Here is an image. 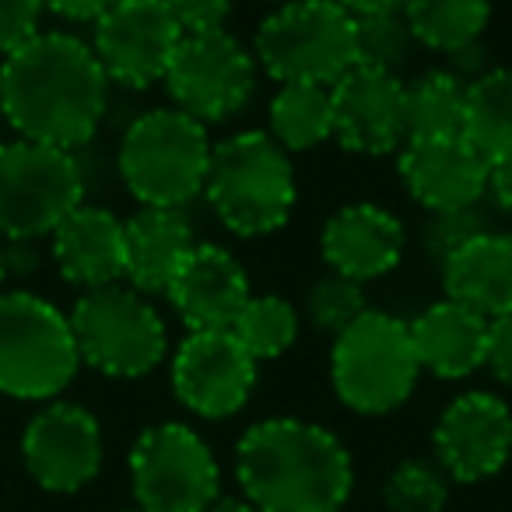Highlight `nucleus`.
<instances>
[{"label":"nucleus","instance_id":"nucleus-1","mask_svg":"<svg viewBox=\"0 0 512 512\" xmlns=\"http://www.w3.org/2000/svg\"><path fill=\"white\" fill-rule=\"evenodd\" d=\"M109 78L92 43L39 32L0 60V113L25 141L78 151L109 113Z\"/></svg>","mask_w":512,"mask_h":512},{"label":"nucleus","instance_id":"nucleus-2","mask_svg":"<svg viewBox=\"0 0 512 512\" xmlns=\"http://www.w3.org/2000/svg\"><path fill=\"white\" fill-rule=\"evenodd\" d=\"M235 481L260 512H341L355 491V460L316 421L264 418L235 446Z\"/></svg>","mask_w":512,"mask_h":512},{"label":"nucleus","instance_id":"nucleus-3","mask_svg":"<svg viewBox=\"0 0 512 512\" xmlns=\"http://www.w3.org/2000/svg\"><path fill=\"white\" fill-rule=\"evenodd\" d=\"M207 207L239 239H264L292 221L299 179L292 155L267 130H239L214 144L204 183Z\"/></svg>","mask_w":512,"mask_h":512},{"label":"nucleus","instance_id":"nucleus-4","mask_svg":"<svg viewBox=\"0 0 512 512\" xmlns=\"http://www.w3.org/2000/svg\"><path fill=\"white\" fill-rule=\"evenodd\" d=\"M211 151L214 141L204 123L176 106H158L134 116L123 130L116 169L141 207L186 211V204L204 197Z\"/></svg>","mask_w":512,"mask_h":512},{"label":"nucleus","instance_id":"nucleus-5","mask_svg":"<svg viewBox=\"0 0 512 512\" xmlns=\"http://www.w3.org/2000/svg\"><path fill=\"white\" fill-rule=\"evenodd\" d=\"M358 22L337 0L274 4L253 36V57L278 85H334L358 64Z\"/></svg>","mask_w":512,"mask_h":512},{"label":"nucleus","instance_id":"nucleus-6","mask_svg":"<svg viewBox=\"0 0 512 512\" xmlns=\"http://www.w3.org/2000/svg\"><path fill=\"white\" fill-rule=\"evenodd\" d=\"M421 379L407 320L383 309H365L334 337L330 383L348 411L383 418L411 400Z\"/></svg>","mask_w":512,"mask_h":512},{"label":"nucleus","instance_id":"nucleus-7","mask_svg":"<svg viewBox=\"0 0 512 512\" xmlns=\"http://www.w3.org/2000/svg\"><path fill=\"white\" fill-rule=\"evenodd\" d=\"M67 320L81 365L109 379H141L169 355V327L158 306L123 281L81 292Z\"/></svg>","mask_w":512,"mask_h":512},{"label":"nucleus","instance_id":"nucleus-8","mask_svg":"<svg viewBox=\"0 0 512 512\" xmlns=\"http://www.w3.org/2000/svg\"><path fill=\"white\" fill-rule=\"evenodd\" d=\"M81 369L67 313L32 292H0V393L53 400Z\"/></svg>","mask_w":512,"mask_h":512},{"label":"nucleus","instance_id":"nucleus-9","mask_svg":"<svg viewBox=\"0 0 512 512\" xmlns=\"http://www.w3.org/2000/svg\"><path fill=\"white\" fill-rule=\"evenodd\" d=\"M78 204H85V169L78 155L39 141L0 144V235L36 242Z\"/></svg>","mask_w":512,"mask_h":512},{"label":"nucleus","instance_id":"nucleus-10","mask_svg":"<svg viewBox=\"0 0 512 512\" xmlns=\"http://www.w3.org/2000/svg\"><path fill=\"white\" fill-rule=\"evenodd\" d=\"M130 484L144 512H204L221 495V467L197 428L162 421L137 435Z\"/></svg>","mask_w":512,"mask_h":512},{"label":"nucleus","instance_id":"nucleus-11","mask_svg":"<svg viewBox=\"0 0 512 512\" xmlns=\"http://www.w3.org/2000/svg\"><path fill=\"white\" fill-rule=\"evenodd\" d=\"M162 85L179 113L193 116L204 127H214L249 109L256 85H260V64L253 50L228 29L186 36Z\"/></svg>","mask_w":512,"mask_h":512},{"label":"nucleus","instance_id":"nucleus-12","mask_svg":"<svg viewBox=\"0 0 512 512\" xmlns=\"http://www.w3.org/2000/svg\"><path fill=\"white\" fill-rule=\"evenodd\" d=\"M92 25V50L109 85L134 92L165 81L172 57L186 39L165 0H116Z\"/></svg>","mask_w":512,"mask_h":512},{"label":"nucleus","instance_id":"nucleus-13","mask_svg":"<svg viewBox=\"0 0 512 512\" xmlns=\"http://www.w3.org/2000/svg\"><path fill=\"white\" fill-rule=\"evenodd\" d=\"M256 369L232 330H190L172 355V393L197 418L225 421L249 404Z\"/></svg>","mask_w":512,"mask_h":512},{"label":"nucleus","instance_id":"nucleus-14","mask_svg":"<svg viewBox=\"0 0 512 512\" xmlns=\"http://www.w3.org/2000/svg\"><path fill=\"white\" fill-rule=\"evenodd\" d=\"M432 449L449 481H488L512 456V407L488 390L460 393L435 421Z\"/></svg>","mask_w":512,"mask_h":512},{"label":"nucleus","instance_id":"nucleus-15","mask_svg":"<svg viewBox=\"0 0 512 512\" xmlns=\"http://www.w3.org/2000/svg\"><path fill=\"white\" fill-rule=\"evenodd\" d=\"M22 456L39 488L71 495L95 481L102 467V428L88 407L53 400L29 421Z\"/></svg>","mask_w":512,"mask_h":512},{"label":"nucleus","instance_id":"nucleus-16","mask_svg":"<svg viewBox=\"0 0 512 512\" xmlns=\"http://www.w3.org/2000/svg\"><path fill=\"white\" fill-rule=\"evenodd\" d=\"M334 99V141L355 155H393L407 141L404 78L355 64L330 85Z\"/></svg>","mask_w":512,"mask_h":512},{"label":"nucleus","instance_id":"nucleus-17","mask_svg":"<svg viewBox=\"0 0 512 512\" xmlns=\"http://www.w3.org/2000/svg\"><path fill=\"white\" fill-rule=\"evenodd\" d=\"M397 172L428 214L477 207L488 193V162L463 134L407 137L397 151Z\"/></svg>","mask_w":512,"mask_h":512},{"label":"nucleus","instance_id":"nucleus-18","mask_svg":"<svg viewBox=\"0 0 512 512\" xmlns=\"http://www.w3.org/2000/svg\"><path fill=\"white\" fill-rule=\"evenodd\" d=\"M407 232L404 221L383 204H344L327 218L320 232V253L327 260V271L369 285L386 274H393L404 260Z\"/></svg>","mask_w":512,"mask_h":512},{"label":"nucleus","instance_id":"nucleus-19","mask_svg":"<svg viewBox=\"0 0 512 512\" xmlns=\"http://www.w3.org/2000/svg\"><path fill=\"white\" fill-rule=\"evenodd\" d=\"M249 274L235 253L214 242H200L169 285L172 302L186 330H228L249 302Z\"/></svg>","mask_w":512,"mask_h":512},{"label":"nucleus","instance_id":"nucleus-20","mask_svg":"<svg viewBox=\"0 0 512 512\" xmlns=\"http://www.w3.org/2000/svg\"><path fill=\"white\" fill-rule=\"evenodd\" d=\"M200 246L186 211L141 207L123 221V281L141 295H165Z\"/></svg>","mask_w":512,"mask_h":512},{"label":"nucleus","instance_id":"nucleus-21","mask_svg":"<svg viewBox=\"0 0 512 512\" xmlns=\"http://www.w3.org/2000/svg\"><path fill=\"white\" fill-rule=\"evenodd\" d=\"M53 264L81 292L123 281V218L109 207L78 204L53 228Z\"/></svg>","mask_w":512,"mask_h":512},{"label":"nucleus","instance_id":"nucleus-22","mask_svg":"<svg viewBox=\"0 0 512 512\" xmlns=\"http://www.w3.org/2000/svg\"><path fill=\"white\" fill-rule=\"evenodd\" d=\"M488 323L456 299H439L407 320L421 372L435 379H467L488 365Z\"/></svg>","mask_w":512,"mask_h":512},{"label":"nucleus","instance_id":"nucleus-23","mask_svg":"<svg viewBox=\"0 0 512 512\" xmlns=\"http://www.w3.org/2000/svg\"><path fill=\"white\" fill-rule=\"evenodd\" d=\"M446 299H456L484 320L512 309V232L484 228L442 264Z\"/></svg>","mask_w":512,"mask_h":512},{"label":"nucleus","instance_id":"nucleus-24","mask_svg":"<svg viewBox=\"0 0 512 512\" xmlns=\"http://www.w3.org/2000/svg\"><path fill=\"white\" fill-rule=\"evenodd\" d=\"M267 134L288 151L302 155L334 141V99L327 85H278L267 106Z\"/></svg>","mask_w":512,"mask_h":512},{"label":"nucleus","instance_id":"nucleus-25","mask_svg":"<svg viewBox=\"0 0 512 512\" xmlns=\"http://www.w3.org/2000/svg\"><path fill=\"white\" fill-rule=\"evenodd\" d=\"M400 15L421 50L449 57L484 39L491 22V0H407Z\"/></svg>","mask_w":512,"mask_h":512},{"label":"nucleus","instance_id":"nucleus-26","mask_svg":"<svg viewBox=\"0 0 512 512\" xmlns=\"http://www.w3.org/2000/svg\"><path fill=\"white\" fill-rule=\"evenodd\" d=\"M463 137L488 165L512 158V67H491L467 85Z\"/></svg>","mask_w":512,"mask_h":512},{"label":"nucleus","instance_id":"nucleus-27","mask_svg":"<svg viewBox=\"0 0 512 512\" xmlns=\"http://www.w3.org/2000/svg\"><path fill=\"white\" fill-rule=\"evenodd\" d=\"M407 102V137H446L463 134V109H467V81L456 78L449 67L418 74L404 81Z\"/></svg>","mask_w":512,"mask_h":512},{"label":"nucleus","instance_id":"nucleus-28","mask_svg":"<svg viewBox=\"0 0 512 512\" xmlns=\"http://www.w3.org/2000/svg\"><path fill=\"white\" fill-rule=\"evenodd\" d=\"M299 327H302L299 309L285 295L267 292V295H249V302L242 306V313L235 316V323L228 330L249 351V358L260 365L292 351V344L299 341Z\"/></svg>","mask_w":512,"mask_h":512},{"label":"nucleus","instance_id":"nucleus-29","mask_svg":"<svg viewBox=\"0 0 512 512\" xmlns=\"http://www.w3.org/2000/svg\"><path fill=\"white\" fill-rule=\"evenodd\" d=\"M449 477L435 460H404L390 470L383 498L390 512H442L449 502Z\"/></svg>","mask_w":512,"mask_h":512},{"label":"nucleus","instance_id":"nucleus-30","mask_svg":"<svg viewBox=\"0 0 512 512\" xmlns=\"http://www.w3.org/2000/svg\"><path fill=\"white\" fill-rule=\"evenodd\" d=\"M355 22H358V32H355L358 64L376 67V71H386V74H400L411 64L418 43H414L411 29H407L400 11H393V15L355 18Z\"/></svg>","mask_w":512,"mask_h":512},{"label":"nucleus","instance_id":"nucleus-31","mask_svg":"<svg viewBox=\"0 0 512 512\" xmlns=\"http://www.w3.org/2000/svg\"><path fill=\"white\" fill-rule=\"evenodd\" d=\"M306 320L313 323L316 330H327V334H341L344 327L358 320V316L369 309V299H365V285L344 278V274L327 271L323 278H316L306 292Z\"/></svg>","mask_w":512,"mask_h":512},{"label":"nucleus","instance_id":"nucleus-32","mask_svg":"<svg viewBox=\"0 0 512 512\" xmlns=\"http://www.w3.org/2000/svg\"><path fill=\"white\" fill-rule=\"evenodd\" d=\"M484 228H488V221H484L481 204L456 207V211H435V214H428L425 228H421V246H425V253L442 267L456 249L467 246Z\"/></svg>","mask_w":512,"mask_h":512},{"label":"nucleus","instance_id":"nucleus-33","mask_svg":"<svg viewBox=\"0 0 512 512\" xmlns=\"http://www.w3.org/2000/svg\"><path fill=\"white\" fill-rule=\"evenodd\" d=\"M43 15V0H0V60L43 32Z\"/></svg>","mask_w":512,"mask_h":512},{"label":"nucleus","instance_id":"nucleus-34","mask_svg":"<svg viewBox=\"0 0 512 512\" xmlns=\"http://www.w3.org/2000/svg\"><path fill=\"white\" fill-rule=\"evenodd\" d=\"M176 15L183 36H207V32H225L228 18L235 11V0H165Z\"/></svg>","mask_w":512,"mask_h":512},{"label":"nucleus","instance_id":"nucleus-35","mask_svg":"<svg viewBox=\"0 0 512 512\" xmlns=\"http://www.w3.org/2000/svg\"><path fill=\"white\" fill-rule=\"evenodd\" d=\"M498 383L512 386V309L488 323V365Z\"/></svg>","mask_w":512,"mask_h":512},{"label":"nucleus","instance_id":"nucleus-36","mask_svg":"<svg viewBox=\"0 0 512 512\" xmlns=\"http://www.w3.org/2000/svg\"><path fill=\"white\" fill-rule=\"evenodd\" d=\"M116 0H43V8L67 22H99Z\"/></svg>","mask_w":512,"mask_h":512},{"label":"nucleus","instance_id":"nucleus-37","mask_svg":"<svg viewBox=\"0 0 512 512\" xmlns=\"http://www.w3.org/2000/svg\"><path fill=\"white\" fill-rule=\"evenodd\" d=\"M484 197H488L498 211L512 218V158H502V162L488 165V193H484Z\"/></svg>","mask_w":512,"mask_h":512},{"label":"nucleus","instance_id":"nucleus-38","mask_svg":"<svg viewBox=\"0 0 512 512\" xmlns=\"http://www.w3.org/2000/svg\"><path fill=\"white\" fill-rule=\"evenodd\" d=\"M351 18H372V15H393L404 11L407 0H337Z\"/></svg>","mask_w":512,"mask_h":512},{"label":"nucleus","instance_id":"nucleus-39","mask_svg":"<svg viewBox=\"0 0 512 512\" xmlns=\"http://www.w3.org/2000/svg\"><path fill=\"white\" fill-rule=\"evenodd\" d=\"M204 512H260V509H256L253 502H246V498H242V495H239V498H225V495H218L211 505H207Z\"/></svg>","mask_w":512,"mask_h":512},{"label":"nucleus","instance_id":"nucleus-40","mask_svg":"<svg viewBox=\"0 0 512 512\" xmlns=\"http://www.w3.org/2000/svg\"><path fill=\"white\" fill-rule=\"evenodd\" d=\"M8 249L0 246V292H4V281H8Z\"/></svg>","mask_w":512,"mask_h":512},{"label":"nucleus","instance_id":"nucleus-41","mask_svg":"<svg viewBox=\"0 0 512 512\" xmlns=\"http://www.w3.org/2000/svg\"><path fill=\"white\" fill-rule=\"evenodd\" d=\"M123 512H144V509H123Z\"/></svg>","mask_w":512,"mask_h":512},{"label":"nucleus","instance_id":"nucleus-42","mask_svg":"<svg viewBox=\"0 0 512 512\" xmlns=\"http://www.w3.org/2000/svg\"><path fill=\"white\" fill-rule=\"evenodd\" d=\"M271 4H285V0H271Z\"/></svg>","mask_w":512,"mask_h":512}]
</instances>
